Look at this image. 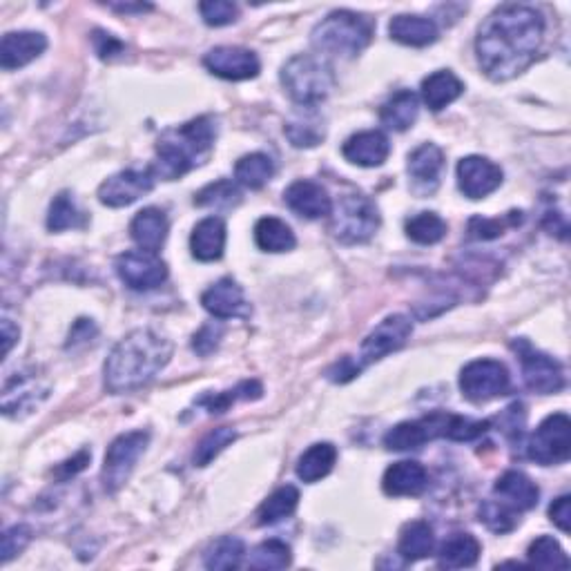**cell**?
<instances>
[{
    "label": "cell",
    "instance_id": "obj_1",
    "mask_svg": "<svg viewBox=\"0 0 571 571\" xmlns=\"http://www.w3.org/2000/svg\"><path fill=\"white\" fill-rule=\"evenodd\" d=\"M545 41V18L529 5H502L476 36V56L491 81L516 79L536 61Z\"/></svg>",
    "mask_w": 571,
    "mask_h": 571
},
{
    "label": "cell",
    "instance_id": "obj_2",
    "mask_svg": "<svg viewBox=\"0 0 571 571\" xmlns=\"http://www.w3.org/2000/svg\"><path fill=\"white\" fill-rule=\"evenodd\" d=\"M172 357V342L152 328H137L112 348L105 362V389L114 395L132 393L150 384Z\"/></svg>",
    "mask_w": 571,
    "mask_h": 571
},
{
    "label": "cell",
    "instance_id": "obj_3",
    "mask_svg": "<svg viewBox=\"0 0 571 571\" xmlns=\"http://www.w3.org/2000/svg\"><path fill=\"white\" fill-rule=\"evenodd\" d=\"M217 139V125L210 116H199L179 128L168 130L157 143V161L152 174L174 181L188 174L192 168L206 163Z\"/></svg>",
    "mask_w": 571,
    "mask_h": 571
},
{
    "label": "cell",
    "instance_id": "obj_4",
    "mask_svg": "<svg viewBox=\"0 0 571 571\" xmlns=\"http://www.w3.org/2000/svg\"><path fill=\"white\" fill-rule=\"evenodd\" d=\"M375 25L371 18L346 12H331L313 29L311 41L317 52L353 58L371 45Z\"/></svg>",
    "mask_w": 571,
    "mask_h": 571
},
{
    "label": "cell",
    "instance_id": "obj_5",
    "mask_svg": "<svg viewBox=\"0 0 571 571\" xmlns=\"http://www.w3.org/2000/svg\"><path fill=\"white\" fill-rule=\"evenodd\" d=\"M282 85L290 99L302 108H315L335 87L333 67L313 54L293 56L282 67Z\"/></svg>",
    "mask_w": 571,
    "mask_h": 571
},
{
    "label": "cell",
    "instance_id": "obj_6",
    "mask_svg": "<svg viewBox=\"0 0 571 571\" xmlns=\"http://www.w3.org/2000/svg\"><path fill=\"white\" fill-rule=\"evenodd\" d=\"M382 224L375 201L364 192H348L331 210V232L346 246L366 244Z\"/></svg>",
    "mask_w": 571,
    "mask_h": 571
},
{
    "label": "cell",
    "instance_id": "obj_7",
    "mask_svg": "<svg viewBox=\"0 0 571 571\" xmlns=\"http://www.w3.org/2000/svg\"><path fill=\"white\" fill-rule=\"evenodd\" d=\"M148 442V431H130L119 435V438L110 444L101 469V482L105 491H119L125 482L130 480L139 458L143 456L145 449H148Z\"/></svg>",
    "mask_w": 571,
    "mask_h": 571
},
{
    "label": "cell",
    "instance_id": "obj_8",
    "mask_svg": "<svg viewBox=\"0 0 571 571\" xmlns=\"http://www.w3.org/2000/svg\"><path fill=\"white\" fill-rule=\"evenodd\" d=\"M527 456L551 467V464H563L571 456V422L567 413H554L538 424V429L529 438Z\"/></svg>",
    "mask_w": 571,
    "mask_h": 571
},
{
    "label": "cell",
    "instance_id": "obj_9",
    "mask_svg": "<svg viewBox=\"0 0 571 571\" xmlns=\"http://www.w3.org/2000/svg\"><path fill=\"white\" fill-rule=\"evenodd\" d=\"M511 389V375L507 366L496 360H476L460 373V391L473 404H485L507 395Z\"/></svg>",
    "mask_w": 571,
    "mask_h": 571
},
{
    "label": "cell",
    "instance_id": "obj_10",
    "mask_svg": "<svg viewBox=\"0 0 571 571\" xmlns=\"http://www.w3.org/2000/svg\"><path fill=\"white\" fill-rule=\"evenodd\" d=\"M511 346H514V351L518 353L522 380H525L529 391L540 395H554L565 389V371L558 360L538 351V348L531 346L527 340H518Z\"/></svg>",
    "mask_w": 571,
    "mask_h": 571
},
{
    "label": "cell",
    "instance_id": "obj_11",
    "mask_svg": "<svg viewBox=\"0 0 571 571\" xmlns=\"http://www.w3.org/2000/svg\"><path fill=\"white\" fill-rule=\"evenodd\" d=\"M411 333H413V324L409 317L389 315L386 319H382V322L366 335V340L360 346V355L355 357L360 371L366 369V366L380 362L382 357L400 351V348L409 342Z\"/></svg>",
    "mask_w": 571,
    "mask_h": 571
},
{
    "label": "cell",
    "instance_id": "obj_12",
    "mask_svg": "<svg viewBox=\"0 0 571 571\" xmlns=\"http://www.w3.org/2000/svg\"><path fill=\"white\" fill-rule=\"evenodd\" d=\"M116 275L132 290L159 288L168 279V266L157 253L148 250H128L114 261Z\"/></svg>",
    "mask_w": 571,
    "mask_h": 571
},
{
    "label": "cell",
    "instance_id": "obj_13",
    "mask_svg": "<svg viewBox=\"0 0 571 571\" xmlns=\"http://www.w3.org/2000/svg\"><path fill=\"white\" fill-rule=\"evenodd\" d=\"M154 188L152 170H121L99 186V201L108 208H125Z\"/></svg>",
    "mask_w": 571,
    "mask_h": 571
},
{
    "label": "cell",
    "instance_id": "obj_14",
    "mask_svg": "<svg viewBox=\"0 0 571 571\" xmlns=\"http://www.w3.org/2000/svg\"><path fill=\"white\" fill-rule=\"evenodd\" d=\"M203 67H206L210 74H215L219 79L226 81L255 79L261 70L255 52L230 45H221L215 47V50H210L206 56H203Z\"/></svg>",
    "mask_w": 571,
    "mask_h": 571
},
{
    "label": "cell",
    "instance_id": "obj_15",
    "mask_svg": "<svg viewBox=\"0 0 571 571\" xmlns=\"http://www.w3.org/2000/svg\"><path fill=\"white\" fill-rule=\"evenodd\" d=\"M458 188L464 197L473 201L489 197L502 186V168L485 157H464L458 163Z\"/></svg>",
    "mask_w": 571,
    "mask_h": 571
},
{
    "label": "cell",
    "instance_id": "obj_16",
    "mask_svg": "<svg viewBox=\"0 0 571 571\" xmlns=\"http://www.w3.org/2000/svg\"><path fill=\"white\" fill-rule=\"evenodd\" d=\"M47 395H50V386L41 382L36 373H16L5 384L3 413L7 418H23L36 411L47 400Z\"/></svg>",
    "mask_w": 571,
    "mask_h": 571
},
{
    "label": "cell",
    "instance_id": "obj_17",
    "mask_svg": "<svg viewBox=\"0 0 571 571\" xmlns=\"http://www.w3.org/2000/svg\"><path fill=\"white\" fill-rule=\"evenodd\" d=\"M201 304L215 319H237V317H250L253 308H250L248 299L232 277L219 279L212 284L206 293L201 295Z\"/></svg>",
    "mask_w": 571,
    "mask_h": 571
},
{
    "label": "cell",
    "instance_id": "obj_18",
    "mask_svg": "<svg viewBox=\"0 0 571 571\" xmlns=\"http://www.w3.org/2000/svg\"><path fill=\"white\" fill-rule=\"evenodd\" d=\"M284 201L295 215L304 219H322L331 215L333 210V199L322 183L306 179L290 183L284 192Z\"/></svg>",
    "mask_w": 571,
    "mask_h": 571
},
{
    "label": "cell",
    "instance_id": "obj_19",
    "mask_svg": "<svg viewBox=\"0 0 571 571\" xmlns=\"http://www.w3.org/2000/svg\"><path fill=\"white\" fill-rule=\"evenodd\" d=\"M342 154L348 163H353V166L380 168L382 163L389 159L391 143L386 139V134L380 130L357 132L344 143Z\"/></svg>",
    "mask_w": 571,
    "mask_h": 571
},
{
    "label": "cell",
    "instance_id": "obj_20",
    "mask_svg": "<svg viewBox=\"0 0 571 571\" xmlns=\"http://www.w3.org/2000/svg\"><path fill=\"white\" fill-rule=\"evenodd\" d=\"M47 50V38L41 32H9L0 43L3 70H21Z\"/></svg>",
    "mask_w": 571,
    "mask_h": 571
},
{
    "label": "cell",
    "instance_id": "obj_21",
    "mask_svg": "<svg viewBox=\"0 0 571 571\" xmlns=\"http://www.w3.org/2000/svg\"><path fill=\"white\" fill-rule=\"evenodd\" d=\"M429 487V473L415 460H402L391 464L382 478V489L386 496L404 498L420 496Z\"/></svg>",
    "mask_w": 571,
    "mask_h": 571
},
{
    "label": "cell",
    "instance_id": "obj_22",
    "mask_svg": "<svg viewBox=\"0 0 571 571\" xmlns=\"http://www.w3.org/2000/svg\"><path fill=\"white\" fill-rule=\"evenodd\" d=\"M444 168V152L435 143H422L409 154V174L418 192H433L438 188Z\"/></svg>",
    "mask_w": 571,
    "mask_h": 571
},
{
    "label": "cell",
    "instance_id": "obj_23",
    "mask_svg": "<svg viewBox=\"0 0 571 571\" xmlns=\"http://www.w3.org/2000/svg\"><path fill=\"white\" fill-rule=\"evenodd\" d=\"M168 217L166 212L159 208H143L137 212V217L132 219L130 224V235L141 250H148V253H159L161 246L166 244L168 239Z\"/></svg>",
    "mask_w": 571,
    "mask_h": 571
},
{
    "label": "cell",
    "instance_id": "obj_24",
    "mask_svg": "<svg viewBox=\"0 0 571 571\" xmlns=\"http://www.w3.org/2000/svg\"><path fill=\"white\" fill-rule=\"evenodd\" d=\"M493 491H496V496H500V500L505 502V505H509L516 511L534 509L540 498V489L536 487V482L522 471L502 473Z\"/></svg>",
    "mask_w": 571,
    "mask_h": 571
},
{
    "label": "cell",
    "instance_id": "obj_25",
    "mask_svg": "<svg viewBox=\"0 0 571 571\" xmlns=\"http://www.w3.org/2000/svg\"><path fill=\"white\" fill-rule=\"evenodd\" d=\"M389 34L393 41L409 47H427L438 41L440 29L433 18L415 16V14H400L389 23Z\"/></svg>",
    "mask_w": 571,
    "mask_h": 571
},
{
    "label": "cell",
    "instance_id": "obj_26",
    "mask_svg": "<svg viewBox=\"0 0 571 571\" xmlns=\"http://www.w3.org/2000/svg\"><path fill=\"white\" fill-rule=\"evenodd\" d=\"M192 257L199 261H217L226 250V224L219 217L199 221L190 237Z\"/></svg>",
    "mask_w": 571,
    "mask_h": 571
},
{
    "label": "cell",
    "instance_id": "obj_27",
    "mask_svg": "<svg viewBox=\"0 0 571 571\" xmlns=\"http://www.w3.org/2000/svg\"><path fill=\"white\" fill-rule=\"evenodd\" d=\"M420 92H422V101L427 103V108L433 112H440L453 101L460 99L464 92V83L451 70H440L429 74L427 79L422 81Z\"/></svg>",
    "mask_w": 571,
    "mask_h": 571
},
{
    "label": "cell",
    "instance_id": "obj_28",
    "mask_svg": "<svg viewBox=\"0 0 571 571\" xmlns=\"http://www.w3.org/2000/svg\"><path fill=\"white\" fill-rule=\"evenodd\" d=\"M482 545L471 534H453L442 543L438 551V567L442 569H467L478 563Z\"/></svg>",
    "mask_w": 571,
    "mask_h": 571
},
{
    "label": "cell",
    "instance_id": "obj_29",
    "mask_svg": "<svg viewBox=\"0 0 571 571\" xmlns=\"http://www.w3.org/2000/svg\"><path fill=\"white\" fill-rule=\"evenodd\" d=\"M418 112H420L418 94L411 90H400L382 105L380 119L389 130L404 132L413 128L415 119H418Z\"/></svg>",
    "mask_w": 571,
    "mask_h": 571
},
{
    "label": "cell",
    "instance_id": "obj_30",
    "mask_svg": "<svg viewBox=\"0 0 571 571\" xmlns=\"http://www.w3.org/2000/svg\"><path fill=\"white\" fill-rule=\"evenodd\" d=\"M433 549H435V534L427 520H413L409 525L402 527L398 554L406 560V563H415V560L431 556Z\"/></svg>",
    "mask_w": 571,
    "mask_h": 571
},
{
    "label": "cell",
    "instance_id": "obj_31",
    "mask_svg": "<svg viewBox=\"0 0 571 571\" xmlns=\"http://www.w3.org/2000/svg\"><path fill=\"white\" fill-rule=\"evenodd\" d=\"M286 137L295 148H315L326 137L324 119L315 112V108H304V112L295 114L286 123Z\"/></svg>",
    "mask_w": 571,
    "mask_h": 571
},
{
    "label": "cell",
    "instance_id": "obj_32",
    "mask_svg": "<svg viewBox=\"0 0 571 571\" xmlns=\"http://www.w3.org/2000/svg\"><path fill=\"white\" fill-rule=\"evenodd\" d=\"M335 462H337V449L333 447V444L331 442H317L304 453L302 458H299L297 476H299V480H304V482H308V485H313V482L326 478L328 473L333 471Z\"/></svg>",
    "mask_w": 571,
    "mask_h": 571
},
{
    "label": "cell",
    "instance_id": "obj_33",
    "mask_svg": "<svg viewBox=\"0 0 571 571\" xmlns=\"http://www.w3.org/2000/svg\"><path fill=\"white\" fill-rule=\"evenodd\" d=\"M255 241L264 253H288L293 250L297 239L286 221L277 217H264L255 226Z\"/></svg>",
    "mask_w": 571,
    "mask_h": 571
},
{
    "label": "cell",
    "instance_id": "obj_34",
    "mask_svg": "<svg viewBox=\"0 0 571 571\" xmlns=\"http://www.w3.org/2000/svg\"><path fill=\"white\" fill-rule=\"evenodd\" d=\"M429 440H435L433 431L427 418H422L413 422H402L398 427H393L384 435V447L389 451H415L422 449Z\"/></svg>",
    "mask_w": 571,
    "mask_h": 571
},
{
    "label": "cell",
    "instance_id": "obj_35",
    "mask_svg": "<svg viewBox=\"0 0 571 571\" xmlns=\"http://www.w3.org/2000/svg\"><path fill=\"white\" fill-rule=\"evenodd\" d=\"M273 174H275V163L264 152L246 154V157H241L235 166L237 183L250 190L264 188L266 183L273 179Z\"/></svg>",
    "mask_w": 571,
    "mask_h": 571
},
{
    "label": "cell",
    "instance_id": "obj_36",
    "mask_svg": "<svg viewBox=\"0 0 571 571\" xmlns=\"http://www.w3.org/2000/svg\"><path fill=\"white\" fill-rule=\"evenodd\" d=\"M264 395V386H261L257 380H246L237 384L235 389L224 391V393H215V395H203L201 400H197V406L206 409L210 415H221L226 413L232 404L239 400H259Z\"/></svg>",
    "mask_w": 571,
    "mask_h": 571
},
{
    "label": "cell",
    "instance_id": "obj_37",
    "mask_svg": "<svg viewBox=\"0 0 571 571\" xmlns=\"http://www.w3.org/2000/svg\"><path fill=\"white\" fill-rule=\"evenodd\" d=\"M299 505V491L295 487H279L275 493L261 502V507L257 511V522L259 525H275V522H282L284 518L293 516L295 509Z\"/></svg>",
    "mask_w": 571,
    "mask_h": 571
},
{
    "label": "cell",
    "instance_id": "obj_38",
    "mask_svg": "<svg viewBox=\"0 0 571 571\" xmlns=\"http://www.w3.org/2000/svg\"><path fill=\"white\" fill-rule=\"evenodd\" d=\"M85 226H87L85 212L76 206V201L70 192H61V195H56L50 206V215H47V228H50L52 232H63V230H74V228H85Z\"/></svg>",
    "mask_w": 571,
    "mask_h": 571
},
{
    "label": "cell",
    "instance_id": "obj_39",
    "mask_svg": "<svg viewBox=\"0 0 571 571\" xmlns=\"http://www.w3.org/2000/svg\"><path fill=\"white\" fill-rule=\"evenodd\" d=\"M246 556V547L235 536H224L212 543L203 554V565L208 569H237Z\"/></svg>",
    "mask_w": 571,
    "mask_h": 571
},
{
    "label": "cell",
    "instance_id": "obj_40",
    "mask_svg": "<svg viewBox=\"0 0 571 571\" xmlns=\"http://www.w3.org/2000/svg\"><path fill=\"white\" fill-rule=\"evenodd\" d=\"M406 237L420 246H433L447 237V221L435 212H420L406 221Z\"/></svg>",
    "mask_w": 571,
    "mask_h": 571
},
{
    "label": "cell",
    "instance_id": "obj_41",
    "mask_svg": "<svg viewBox=\"0 0 571 571\" xmlns=\"http://www.w3.org/2000/svg\"><path fill=\"white\" fill-rule=\"evenodd\" d=\"M529 565L543 567V569H569L571 563L565 554V549L560 547L558 540L551 536H540L527 549Z\"/></svg>",
    "mask_w": 571,
    "mask_h": 571
},
{
    "label": "cell",
    "instance_id": "obj_42",
    "mask_svg": "<svg viewBox=\"0 0 571 571\" xmlns=\"http://www.w3.org/2000/svg\"><path fill=\"white\" fill-rule=\"evenodd\" d=\"M293 563V554H290V547L282 540H266V543L257 545L248 556V567L250 569H286Z\"/></svg>",
    "mask_w": 571,
    "mask_h": 571
},
{
    "label": "cell",
    "instance_id": "obj_43",
    "mask_svg": "<svg viewBox=\"0 0 571 571\" xmlns=\"http://www.w3.org/2000/svg\"><path fill=\"white\" fill-rule=\"evenodd\" d=\"M491 427V422L487 420H471L462 418V415H451L444 413L442 422V438L453 440V442H471L485 435Z\"/></svg>",
    "mask_w": 571,
    "mask_h": 571
},
{
    "label": "cell",
    "instance_id": "obj_44",
    "mask_svg": "<svg viewBox=\"0 0 571 571\" xmlns=\"http://www.w3.org/2000/svg\"><path fill=\"white\" fill-rule=\"evenodd\" d=\"M241 201V192L235 183L228 179H219L210 183L195 195V203L201 208H232Z\"/></svg>",
    "mask_w": 571,
    "mask_h": 571
},
{
    "label": "cell",
    "instance_id": "obj_45",
    "mask_svg": "<svg viewBox=\"0 0 571 571\" xmlns=\"http://www.w3.org/2000/svg\"><path fill=\"white\" fill-rule=\"evenodd\" d=\"M516 514L518 511L505 505L502 500H485L480 505V522H485L496 534H509L511 529H516L520 520Z\"/></svg>",
    "mask_w": 571,
    "mask_h": 571
},
{
    "label": "cell",
    "instance_id": "obj_46",
    "mask_svg": "<svg viewBox=\"0 0 571 571\" xmlns=\"http://www.w3.org/2000/svg\"><path fill=\"white\" fill-rule=\"evenodd\" d=\"M235 440H237V431L232 427H221V429L210 431L206 438L197 444L195 464L197 467H208V464L215 460L226 447H230Z\"/></svg>",
    "mask_w": 571,
    "mask_h": 571
},
{
    "label": "cell",
    "instance_id": "obj_47",
    "mask_svg": "<svg viewBox=\"0 0 571 571\" xmlns=\"http://www.w3.org/2000/svg\"><path fill=\"white\" fill-rule=\"evenodd\" d=\"M522 221V212L514 210L509 212L505 217L498 219H487V217H473L469 221V237L471 239H480V241H489V239H498L505 235V230L511 226H518Z\"/></svg>",
    "mask_w": 571,
    "mask_h": 571
},
{
    "label": "cell",
    "instance_id": "obj_48",
    "mask_svg": "<svg viewBox=\"0 0 571 571\" xmlns=\"http://www.w3.org/2000/svg\"><path fill=\"white\" fill-rule=\"evenodd\" d=\"M199 12L203 23L210 27H224L239 18V7L235 3H228V0H206V3L199 5Z\"/></svg>",
    "mask_w": 571,
    "mask_h": 571
},
{
    "label": "cell",
    "instance_id": "obj_49",
    "mask_svg": "<svg viewBox=\"0 0 571 571\" xmlns=\"http://www.w3.org/2000/svg\"><path fill=\"white\" fill-rule=\"evenodd\" d=\"M221 337H224V326L219 322L203 324L199 331L192 335V351L199 353L201 357H208L219 348Z\"/></svg>",
    "mask_w": 571,
    "mask_h": 571
},
{
    "label": "cell",
    "instance_id": "obj_50",
    "mask_svg": "<svg viewBox=\"0 0 571 571\" xmlns=\"http://www.w3.org/2000/svg\"><path fill=\"white\" fill-rule=\"evenodd\" d=\"M29 540H32V529L29 527L16 525L12 529H7L3 534V545H0V560L9 563V560L16 558L21 551H25Z\"/></svg>",
    "mask_w": 571,
    "mask_h": 571
},
{
    "label": "cell",
    "instance_id": "obj_51",
    "mask_svg": "<svg viewBox=\"0 0 571 571\" xmlns=\"http://www.w3.org/2000/svg\"><path fill=\"white\" fill-rule=\"evenodd\" d=\"M522 427H525V406H522L520 402H514L509 409H505V413L500 415V429L509 440L516 442L520 440Z\"/></svg>",
    "mask_w": 571,
    "mask_h": 571
},
{
    "label": "cell",
    "instance_id": "obj_52",
    "mask_svg": "<svg viewBox=\"0 0 571 571\" xmlns=\"http://www.w3.org/2000/svg\"><path fill=\"white\" fill-rule=\"evenodd\" d=\"M92 43H94L96 54H99L103 61H110V58L125 52V45L119 41V38L103 32V29H96V32L92 34Z\"/></svg>",
    "mask_w": 571,
    "mask_h": 571
},
{
    "label": "cell",
    "instance_id": "obj_53",
    "mask_svg": "<svg viewBox=\"0 0 571 571\" xmlns=\"http://www.w3.org/2000/svg\"><path fill=\"white\" fill-rule=\"evenodd\" d=\"M360 373H362V371H360V366H357L355 357H351V355L342 357L340 362H335V364L331 366V369L326 371L328 380L335 382V384H346V382H351L353 377H357Z\"/></svg>",
    "mask_w": 571,
    "mask_h": 571
},
{
    "label": "cell",
    "instance_id": "obj_54",
    "mask_svg": "<svg viewBox=\"0 0 571 571\" xmlns=\"http://www.w3.org/2000/svg\"><path fill=\"white\" fill-rule=\"evenodd\" d=\"M571 498L569 496H560L558 500L551 502L549 507V518L554 525L563 531V534H569L571 529Z\"/></svg>",
    "mask_w": 571,
    "mask_h": 571
},
{
    "label": "cell",
    "instance_id": "obj_55",
    "mask_svg": "<svg viewBox=\"0 0 571 571\" xmlns=\"http://www.w3.org/2000/svg\"><path fill=\"white\" fill-rule=\"evenodd\" d=\"M94 337H96V326H94L92 319H79V322L72 326L70 340H67V348L90 344Z\"/></svg>",
    "mask_w": 571,
    "mask_h": 571
},
{
    "label": "cell",
    "instance_id": "obj_56",
    "mask_svg": "<svg viewBox=\"0 0 571 571\" xmlns=\"http://www.w3.org/2000/svg\"><path fill=\"white\" fill-rule=\"evenodd\" d=\"M90 453L87 451H81L79 456L72 458V460H67L63 464H58V469H56V476H61L63 480H67L70 476H76V473L83 471L87 467V462H90Z\"/></svg>",
    "mask_w": 571,
    "mask_h": 571
},
{
    "label": "cell",
    "instance_id": "obj_57",
    "mask_svg": "<svg viewBox=\"0 0 571 571\" xmlns=\"http://www.w3.org/2000/svg\"><path fill=\"white\" fill-rule=\"evenodd\" d=\"M18 326L12 324V319H3V355L7 357L9 351H12V346L18 342Z\"/></svg>",
    "mask_w": 571,
    "mask_h": 571
},
{
    "label": "cell",
    "instance_id": "obj_58",
    "mask_svg": "<svg viewBox=\"0 0 571 571\" xmlns=\"http://www.w3.org/2000/svg\"><path fill=\"white\" fill-rule=\"evenodd\" d=\"M114 12H121V14H132V12H148L152 9L150 5H110Z\"/></svg>",
    "mask_w": 571,
    "mask_h": 571
}]
</instances>
